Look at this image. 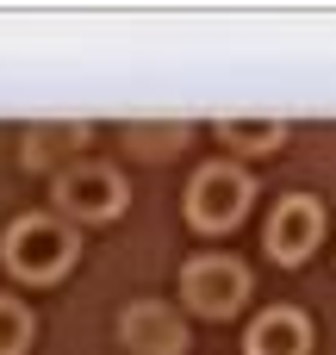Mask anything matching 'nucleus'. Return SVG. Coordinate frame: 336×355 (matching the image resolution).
Returning <instances> with one entry per match:
<instances>
[{
    "label": "nucleus",
    "mask_w": 336,
    "mask_h": 355,
    "mask_svg": "<svg viewBox=\"0 0 336 355\" xmlns=\"http://www.w3.org/2000/svg\"><path fill=\"white\" fill-rule=\"evenodd\" d=\"M75 256H81V243L56 212H19L0 237V262L19 281H56V275L75 268Z\"/></svg>",
    "instance_id": "obj_1"
},
{
    "label": "nucleus",
    "mask_w": 336,
    "mask_h": 355,
    "mask_svg": "<svg viewBox=\"0 0 336 355\" xmlns=\"http://www.w3.org/2000/svg\"><path fill=\"white\" fill-rule=\"evenodd\" d=\"M50 193H56V212L81 218V225H106V218H118L131 206L125 175L106 168V162H62V175L50 181Z\"/></svg>",
    "instance_id": "obj_2"
},
{
    "label": "nucleus",
    "mask_w": 336,
    "mask_h": 355,
    "mask_svg": "<svg viewBox=\"0 0 336 355\" xmlns=\"http://www.w3.org/2000/svg\"><path fill=\"white\" fill-rule=\"evenodd\" d=\"M249 175L237 168V162H206L193 181H187V218L200 225V231H231V225H243V212H249Z\"/></svg>",
    "instance_id": "obj_3"
},
{
    "label": "nucleus",
    "mask_w": 336,
    "mask_h": 355,
    "mask_svg": "<svg viewBox=\"0 0 336 355\" xmlns=\"http://www.w3.org/2000/svg\"><path fill=\"white\" fill-rule=\"evenodd\" d=\"M181 300L200 312V318H231L243 300H249V268L237 256H193L181 268Z\"/></svg>",
    "instance_id": "obj_4"
},
{
    "label": "nucleus",
    "mask_w": 336,
    "mask_h": 355,
    "mask_svg": "<svg viewBox=\"0 0 336 355\" xmlns=\"http://www.w3.org/2000/svg\"><path fill=\"white\" fill-rule=\"evenodd\" d=\"M262 243H268L274 262H306V256L324 243V206H318L312 193H287V200L268 212Z\"/></svg>",
    "instance_id": "obj_5"
},
{
    "label": "nucleus",
    "mask_w": 336,
    "mask_h": 355,
    "mask_svg": "<svg viewBox=\"0 0 336 355\" xmlns=\"http://www.w3.org/2000/svg\"><path fill=\"white\" fill-rule=\"evenodd\" d=\"M118 337H125V349H131V355H181V349H187V324H181L168 306H156V300L125 306Z\"/></svg>",
    "instance_id": "obj_6"
},
{
    "label": "nucleus",
    "mask_w": 336,
    "mask_h": 355,
    "mask_svg": "<svg viewBox=\"0 0 336 355\" xmlns=\"http://www.w3.org/2000/svg\"><path fill=\"white\" fill-rule=\"evenodd\" d=\"M243 349L249 355H306L312 349V324H306L299 306H268V312L249 324Z\"/></svg>",
    "instance_id": "obj_7"
},
{
    "label": "nucleus",
    "mask_w": 336,
    "mask_h": 355,
    "mask_svg": "<svg viewBox=\"0 0 336 355\" xmlns=\"http://www.w3.org/2000/svg\"><path fill=\"white\" fill-rule=\"evenodd\" d=\"M218 137L231 150H274L287 137V125L281 119H218Z\"/></svg>",
    "instance_id": "obj_8"
},
{
    "label": "nucleus",
    "mask_w": 336,
    "mask_h": 355,
    "mask_svg": "<svg viewBox=\"0 0 336 355\" xmlns=\"http://www.w3.org/2000/svg\"><path fill=\"white\" fill-rule=\"evenodd\" d=\"M25 343H31V312L0 293V355H25Z\"/></svg>",
    "instance_id": "obj_9"
}]
</instances>
